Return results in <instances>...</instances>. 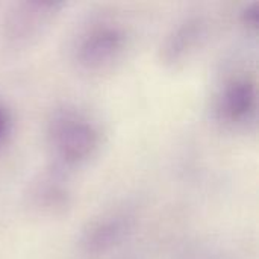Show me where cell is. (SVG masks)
I'll return each instance as SVG.
<instances>
[{
    "label": "cell",
    "mask_w": 259,
    "mask_h": 259,
    "mask_svg": "<svg viewBox=\"0 0 259 259\" xmlns=\"http://www.w3.org/2000/svg\"><path fill=\"white\" fill-rule=\"evenodd\" d=\"M47 135L53 155L65 167H79L88 162L100 146V131L96 123L71 108L53 112Z\"/></svg>",
    "instance_id": "1"
},
{
    "label": "cell",
    "mask_w": 259,
    "mask_h": 259,
    "mask_svg": "<svg viewBox=\"0 0 259 259\" xmlns=\"http://www.w3.org/2000/svg\"><path fill=\"white\" fill-rule=\"evenodd\" d=\"M64 3L17 2L2 20V38L11 47H26L36 41L59 15Z\"/></svg>",
    "instance_id": "2"
},
{
    "label": "cell",
    "mask_w": 259,
    "mask_h": 259,
    "mask_svg": "<svg viewBox=\"0 0 259 259\" xmlns=\"http://www.w3.org/2000/svg\"><path fill=\"white\" fill-rule=\"evenodd\" d=\"M127 36L123 27L114 23L91 26L77 41L74 58L87 71H100L111 67L123 55Z\"/></svg>",
    "instance_id": "3"
},
{
    "label": "cell",
    "mask_w": 259,
    "mask_h": 259,
    "mask_svg": "<svg viewBox=\"0 0 259 259\" xmlns=\"http://www.w3.org/2000/svg\"><path fill=\"white\" fill-rule=\"evenodd\" d=\"M135 217L126 211L106 212L91 220L80 234L79 244L87 253H103L121 244L132 232Z\"/></svg>",
    "instance_id": "4"
},
{
    "label": "cell",
    "mask_w": 259,
    "mask_h": 259,
    "mask_svg": "<svg viewBox=\"0 0 259 259\" xmlns=\"http://www.w3.org/2000/svg\"><path fill=\"white\" fill-rule=\"evenodd\" d=\"M256 114V85L249 76L229 79L217 100V115L228 124H246Z\"/></svg>",
    "instance_id": "5"
},
{
    "label": "cell",
    "mask_w": 259,
    "mask_h": 259,
    "mask_svg": "<svg viewBox=\"0 0 259 259\" xmlns=\"http://www.w3.org/2000/svg\"><path fill=\"white\" fill-rule=\"evenodd\" d=\"M208 21L193 15L178 23L165 36L161 46V59L170 67L185 62L206 39Z\"/></svg>",
    "instance_id": "6"
},
{
    "label": "cell",
    "mask_w": 259,
    "mask_h": 259,
    "mask_svg": "<svg viewBox=\"0 0 259 259\" xmlns=\"http://www.w3.org/2000/svg\"><path fill=\"white\" fill-rule=\"evenodd\" d=\"M29 200L33 208L42 212L55 214L64 211L68 206L70 193L58 176L47 175L32 185Z\"/></svg>",
    "instance_id": "7"
},
{
    "label": "cell",
    "mask_w": 259,
    "mask_h": 259,
    "mask_svg": "<svg viewBox=\"0 0 259 259\" xmlns=\"http://www.w3.org/2000/svg\"><path fill=\"white\" fill-rule=\"evenodd\" d=\"M241 21L243 24L250 29V30H256L259 23V12H258V3L253 2L250 5H247L243 12H241Z\"/></svg>",
    "instance_id": "8"
},
{
    "label": "cell",
    "mask_w": 259,
    "mask_h": 259,
    "mask_svg": "<svg viewBox=\"0 0 259 259\" xmlns=\"http://www.w3.org/2000/svg\"><path fill=\"white\" fill-rule=\"evenodd\" d=\"M11 126H12V117L9 109L5 106V103L0 102V146L5 143L6 137L11 132Z\"/></svg>",
    "instance_id": "9"
}]
</instances>
